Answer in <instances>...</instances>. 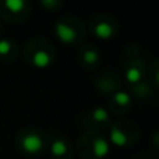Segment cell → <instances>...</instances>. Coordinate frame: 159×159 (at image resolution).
<instances>
[{
	"label": "cell",
	"instance_id": "1",
	"mask_svg": "<svg viewBox=\"0 0 159 159\" xmlns=\"http://www.w3.org/2000/svg\"><path fill=\"white\" fill-rule=\"evenodd\" d=\"M24 59L36 69H46L55 61L56 50L55 46L45 38H31L25 43Z\"/></svg>",
	"mask_w": 159,
	"mask_h": 159
},
{
	"label": "cell",
	"instance_id": "2",
	"mask_svg": "<svg viewBox=\"0 0 159 159\" xmlns=\"http://www.w3.org/2000/svg\"><path fill=\"white\" fill-rule=\"evenodd\" d=\"M77 152L84 159H103L110 152V143L101 131H85L77 140Z\"/></svg>",
	"mask_w": 159,
	"mask_h": 159
},
{
	"label": "cell",
	"instance_id": "3",
	"mask_svg": "<svg viewBox=\"0 0 159 159\" xmlns=\"http://www.w3.org/2000/svg\"><path fill=\"white\" fill-rule=\"evenodd\" d=\"M49 135L45 131L34 127L22 129L16 137V147L25 157H39L48 151Z\"/></svg>",
	"mask_w": 159,
	"mask_h": 159
},
{
	"label": "cell",
	"instance_id": "4",
	"mask_svg": "<svg viewBox=\"0 0 159 159\" xmlns=\"http://www.w3.org/2000/svg\"><path fill=\"white\" fill-rule=\"evenodd\" d=\"M55 36L66 46H78L87 36V28L81 20L75 17H61L53 27Z\"/></svg>",
	"mask_w": 159,
	"mask_h": 159
},
{
	"label": "cell",
	"instance_id": "5",
	"mask_svg": "<svg viewBox=\"0 0 159 159\" xmlns=\"http://www.w3.org/2000/svg\"><path fill=\"white\" fill-rule=\"evenodd\" d=\"M140 138V129L131 120H117L112 121L109 126V140L110 144L119 148H130L135 145Z\"/></svg>",
	"mask_w": 159,
	"mask_h": 159
},
{
	"label": "cell",
	"instance_id": "6",
	"mask_svg": "<svg viewBox=\"0 0 159 159\" xmlns=\"http://www.w3.org/2000/svg\"><path fill=\"white\" fill-rule=\"evenodd\" d=\"M31 14L30 0H0V17L11 24H20Z\"/></svg>",
	"mask_w": 159,
	"mask_h": 159
},
{
	"label": "cell",
	"instance_id": "7",
	"mask_svg": "<svg viewBox=\"0 0 159 159\" xmlns=\"http://www.w3.org/2000/svg\"><path fill=\"white\" fill-rule=\"evenodd\" d=\"M89 31L99 39H110L117 35L119 21L106 13H98L92 16L88 22Z\"/></svg>",
	"mask_w": 159,
	"mask_h": 159
},
{
	"label": "cell",
	"instance_id": "8",
	"mask_svg": "<svg viewBox=\"0 0 159 159\" xmlns=\"http://www.w3.org/2000/svg\"><path fill=\"white\" fill-rule=\"evenodd\" d=\"M112 123V117L107 109L103 106L92 107L91 110L85 112L80 119V126L85 131H101L105 129H109Z\"/></svg>",
	"mask_w": 159,
	"mask_h": 159
},
{
	"label": "cell",
	"instance_id": "9",
	"mask_svg": "<svg viewBox=\"0 0 159 159\" xmlns=\"http://www.w3.org/2000/svg\"><path fill=\"white\" fill-rule=\"evenodd\" d=\"M48 151L53 159H73L74 147L71 141L61 134H53L49 137Z\"/></svg>",
	"mask_w": 159,
	"mask_h": 159
},
{
	"label": "cell",
	"instance_id": "10",
	"mask_svg": "<svg viewBox=\"0 0 159 159\" xmlns=\"http://www.w3.org/2000/svg\"><path fill=\"white\" fill-rule=\"evenodd\" d=\"M93 85L99 93L112 96L115 92L121 89V77L113 70H105L93 81Z\"/></svg>",
	"mask_w": 159,
	"mask_h": 159
},
{
	"label": "cell",
	"instance_id": "11",
	"mask_svg": "<svg viewBox=\"0 0 159 159\" xmlns=\"http://www.w3.org/2000/svg\"><path fill=\"white\" fill-rule=\"evenodd\" d=\"M123 75L126 81L129 82V85L138 84V82L144 81L147 77V64L140 57L127 59L124 63Z\"/></svg>",
	"mask_w": 159,
	"mask_h": 159
},
{
	"label": "cell",
	"instance_id": "12",
	"mask_svg": "<svg viewBox=\"0 0 159 159\" xmlns=\"http://www.w3.org/2000/svg\"><path fill=\"white\" fill-rule=\"evenodd\" d=\"M80 64L84 70H88V71H92V70H96L99 67L102 61V56L99 49L92 43H85L81 46L80 49Z\"/></svg>",
	"mask_w": 159,
	"mask_h": 159
},
{
	"label": "cell",
	"instance_id": "13",
	"mask_svg": "<svg viewBox=\"0 0 159 159\" xmlns=\"http://www.w3.org/2000/svg\"><path fill=\"white\" fill-rule=\"evenodd\" d=\"M133 106V98L127 91H117L115 92L112 96H110L109 101V110L113 113V115H124L127 113Z\"/></svg>",
	"mask_w": 159,
	"mask_h": 159
},
{
	"label": "cell",
	"instance_id": "14",
	"mask_svg": "<svg viewBox=\"0 0 159 159\" xmlns=\"http://www.w3.org/2000/svg\"><path fill=\"white\" fill-rule=\"evenodd\" d=\"M18 56V43L10 38H0V60L13 61Z\"/></svg>",
	"mask_w": 159,
	"mask_h": 159
},
{
	"label": "cell",
	"instance_id": "15",
	"mask_svg": "<svg viewBox=\"0 0 159 159\" xmlns=\"http://www.w3.org/2000/svg\"><path fill=\"white\" fill-rule=\"evenodd\" d=\"M130 87V91L129 93L131 95V98H137L138 101H147L148 98H151L154 95V88L149 85V82L147 80L144 81L138 82V84H134V85H129Z\"/></svg>",
	"mask_w": 159,
	"mask_h": 159
},
{
	"label": "cell",
	"instance_id": "16",
	"mask_svg": "<svg viewBox=\"0 0 159 159\" xmlns=\"http://www.w3.org/2000/svg\"><path fill=\"white\" fill-rule=\"evenodd\" d=\"M147 81L149 82L154 91L158 89L159 87V60L155 59L149 67H147Z\"/></svg>",
	"mask_w": 159,
	"mask_h": 159
},
{
	"label": "cell",
	"instance_id": "17",
	"mask_svg": "<svg viewBox=\"0 0 159 159\" xmlns=\"http://www.w3.org/2000/svg\"><path fill=\"white\" fill-rule=\"evenodd\" d=\"M39 4L46 11H56L63 6V2H61V0H41Z\"/></svg>",
	"mask_w": 159,
	"mask_h": 159
},
{
	"label": "cell",
	"instance_id": "18",
	"mask_svg": "<svg viewBox=\"0 0 159 159\" xmlns=\"http://www.w3.org/2000/svg\"><path fill=\"white\" fill-rule=\"evenodd\" d=\"M157 138H158V131H155V133H154V147H155V148H158V141H157Z\"/></svg>",
	"mask_w": 159,
	"mask_h": 159
},
{
	"label": "cell",
	"instance_id": "19",
	"mask_svg": "<svg viewBox=\"0 0 159 159\" xmlns=\"http://www.w3.org/2000/svg\"><path fill=\"white\" fill-rule=\"evenodd\" d=\"M0 34H2V21H0Z\"/></svg>",
	"mask_w": 159,
	"mask_h": 159
}]
</instances>
